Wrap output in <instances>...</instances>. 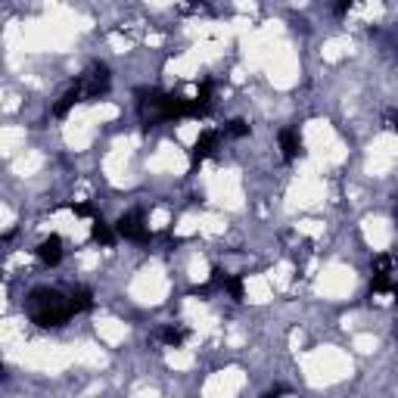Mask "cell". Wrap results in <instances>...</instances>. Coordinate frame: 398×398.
Listing matches in <instances>:
<instances>
[{
	"label": "cell",
	"instance_id": "10",
	"mask_svg": "<svg viewBox=\"0 0 398 398\" xmlns=\"http://www.w3.org/2000/svg\"><path fill=\"white\" fill-rule=\"evenodd\" d=\"M224 286H227V293H230L234 299L243 296V286H240V280H227V277H224Z\"/></svg>",
	"mask_w": 398,
	"mask_h": 398
},
{
	"label": "cell",
	"instance_id": "7",
	"mask_svg": "<svg viewBox=\"0 0 398 398\" xmlns=\"http://www.w3.org/2000/svg\"><path fill=\"white\" fill-rule=\"evenodd\" d=\"M94 240H100V243H106V246H109V243L115 240V234H112V230H109L103 221H94Z\"/></svg>",
	"mask_w": 398,
	"mask_h": 398
},
{
	"label": "cell",
	"instance_id": "5",
	"mask_svg": "<svg viewBox=\"0 0 398 398\" xmlns=\"http://www.w3.org/2000/svg\"><path fill=\"white\" fill-rule=\"evenodd\" d=\"M218 140H221V134H218V131H206V134L196 140V147H193V162H203L206 156L215 153Z\"/></svg>",
	"mask_w": 398,
	"mask_h": 398
},
{
	"label": "cell",
	"instance_id": "3",
	"mask_svg": "<svg viewBox=\"0 0 398 398\" xmlns=\"http://www.w3.org/2000/svg\"><path fill=\"white\" fill-rule=\"evenodd\" d=\"M115 230H119V236H125V240H147V236H149L147 224H143V218L137 215V212H134V215H125Z\"/></svg>",
	"mask_w": 398,
	"mask_h": 398
},
{
	"label": "cell",
	"instance_id": "6",
	"mask_svg": "<svg viewBox=\"0 0 398 398\" xmlns=\"http://www.w3.org/2000/svg\"><path fill=\"white\" fill-rule=\"evenodd\" d=\"M280 147H284V159H286V162H293V159L299 156V147H302L296 131H280Z\"/></svg>",
	"mask_w": 398,
	"mask_h": 398
},
{
	"label": "cell",
	"instance_id": "8",
	"mask_svg": "<svg viewBox=\"0 0 398 398\" xmlns=\"http://www.w3.org/2000/svg\"><path fill=\"white\" fill-rule=\"evenodd\" d=\"M162 339H165V343H171V345H181L184 339H187V330H177V327H165V330H162Z\"/></svg>",
	"mask_w": 398,
	"mask_h": 398
},
{
	"label": "cell",
	"instance_id": "11",
	"mask_svg": "<svg viewBox=\"0 0 398 398\" xmlns=\"http://www.w3.org/2000/svg\"><path fill=\"white\" fill-rule=\"evenodd\" d=\"M395 218H398V212H395Z\"/></svg>",
	"mask_w": 398,
	"mask_h": 398
},
{
	"label": "cell",
	"instance_id": "4",
	"mask_svg": "<svg viewBox=\"0 0 398 398\" xmlns=\"http://www.w3.org/2000/svg\"><path fill=\"white\" fill-rule=\"evenodd\" d=\"M38 258H41L44 264H60V258H62V240L60 236H47L41 246H38Z\"/></svg>",
	"mask_w": 398,
	"mask_h": 398
},
{
	"label": "cell",
	"instance_id": "9",
	"mask_svg": "<svg viewBox=\"0 0 398 398\" xmlns=\"http://www.w3.org/2000/svg\"><path fill=\"white\" fill-rule=\"evenodd\" d=\"M224 134H227V137H243V134H249V125L236 119V122H230L227 128H224Z\"/></svg>",
	"mask_w": 398,
	"mask_h": 398
},
{
	"label": "cell",
	"instance_id": "2",
	"mask_svg": "<svg viewBox=\"0 0 398 398\" xmlns=\"http://www.w3.org/2000/svg\"><path fill=\"white\" fill-rule=\"evenodd\" d=\"M75 90L82 94V100H90V97H100L109 90V69L106 66H90L84 75H78V82H75Z\"/></svg>",
	"mask_w": 398,
	"mask_h": 398
},
{
	"label": "cell",
	"instance_id": "1",
	"mask_svg": "<svg viewBox=\"0 0 398 398\" xmlns=\"http://www.w3.org/2000/svg\"><path fill=\"white\" fill-rule=\"evenodd\" d=\"M28 314H32L34 324H41V327H60L62 321H69V317L75 314V308L62 293L38 290V293H32V299H28Z\"/></svg>",
	"mask_w": 398,
	"mask_h": 398
}]
</instances>
